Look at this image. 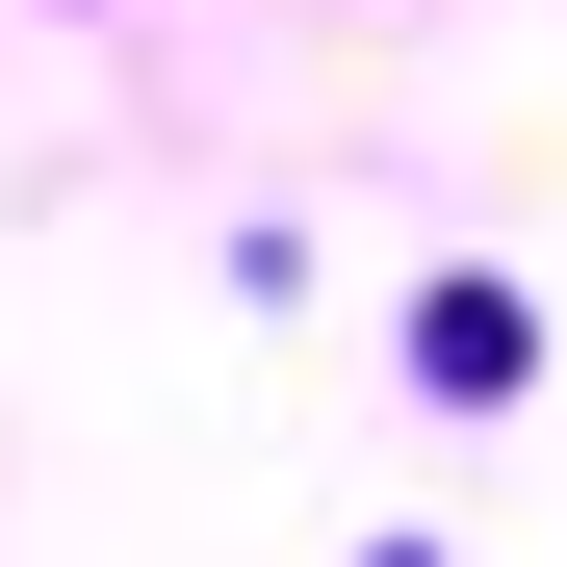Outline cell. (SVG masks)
<instances>
[{"label":"cell","mask_w":567,"mask_h":567,"mask_svg":"<svg viewBox=\"0 0 567 567\" xmlns=\"http://www.w3.org/2000/svg\"><path fill=\"white\" fill-rule=\"evenodd\" d=\"M413 388L439 413H516L542 388V310H516V284H439V310H413Z\"/></svg>","instance_id":"6da1fadb"}]
</instances>
